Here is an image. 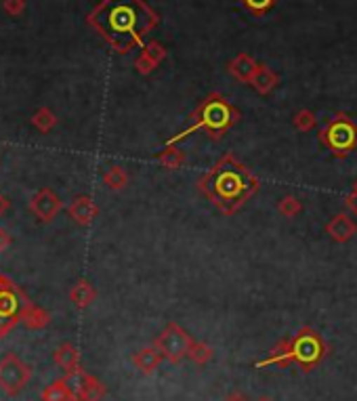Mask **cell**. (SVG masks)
Segmentation results:
<instances>
[{
  "instance_id": "cell-9",
  "label": "cell",
  "mask_w": 357,
  "mask_h": 401,
  "mask_svg": "<svg viewBox=\"0 0 357 401\" xmlns=\"http://www.w3.org/2000/svg\"><path fill=\"white\" fill-rule=\"evenodd\" d=\"M63 383H65L67 391L72 393L74 401H101L105 395V385L99 379L84 372L82 368L67 372L63 376Z\"/></svg>"
},
{
  "instance_id": "cell-5",
  "label": "cell",
  "mask_w": 357,
  "mask_h": 401,
  "mask_svg": "<svg viewBox=\"0 0 357 401\" xmlns=\"http://www.w3.org/2000/svg\"><path fill=\"white\" fill-rule=\"evenodd\" d=\"M320 141L337 158H347L357 149V124L347 114L341 111L320 130Z\"/></svg>"
},
{
  "instance_id": "cell-13",
  "label": "cell",
  "mask_w": 357,
  "mask_h": 401,
  "mask_svg": "<svg viewBox=\"0 0 357 401\" xmlns=\"http://www.w3.org/2000/svg\"><path fill=\"white\" fill-rule=\"evenodd\" d=\"M257 69H259V63H257L248 53H240V55H236V57L227 63V72H229L236 80L246 82V84H250V80H252V76L257 74Z\"/></svg>"
},
{
  "instance_id": "cell-27",
  "label": "cell",
  "mask_w": 357,
  "mask_h": 401,
  "mask_svg": "<svg viewBox=\"0 0 357 401\" xmlns=\"http://www.w3.org/2000/svg\"><path fill=\"white\" fill-rule=\"evenodd\" d=\"M278 210H280L282 217L292 219V217H297V215L303 210V204H301L295 196H286V198H282V200L278 202Z\"/></svg>"
},
{
  "instance_id": "cell-24",
  "label": "cell",
  "mask_w": 357,
  "mask_h": 401,
  "mask_svg": "<svg viewBox=\"0 0 357 401\" xmlns=\"http://www.w3.org/2000/svg\"><path fill=\"white\" fill-rule=\"evenodd\" d=\"M40 400L42 401H74L72 400V393L67 391V387H65V383H63V379H59V381L50 383V385L42 391Z\"/></svg>"
},
{
  "instance_id": "cell-6",
  "label": "cell",
  "mask_w": 357,
  "mask_h": 401,
  "mask_svg": "<svg viewBox=\"0 0 357 401\" xmlns=\"http://www.w3.org/2000/svg\"><path fill=\"white\" fill-rule=\"evenodd\" d=\"M326 353H328V347H326L324 339L311 328H303V330H299L297 337L290 339L292 364H299L305 372L316 368L326 358Z\"/></svg>"
},
{
  "instance_id": "cell-8",
  "label": "cell",
  "mask_w": 357,
  "mask_h": 401,
  "mask_svg": "<svg viewBox=\"0 0 357 401\" xmlns=\"http://www.w3.org/2000/svg\"><path fill=\"white\" fill-rule=\"evenodd\" d=\"M29 379H32V368L23 364L15 353H6L0 360V389L6 395L11 397L19 395L29 383Z\"/></svg>"
},
{
  "instance_id": "cell-4",
  "label": "cell",
  "mask_w": 357,
  "mask_h": 401,
  "mask_svg": "<svg viewBox=\"0 0 357 401\" xmlns=\"http://www.w3.org/2000/svg\"><path fill=\"white\" fill-rule=\"evenodd\" d=\"M32 301L23 294V290L11 282V278L0 273V339H4L17 324Z\"/></svg>"
},
{
  "instance_id": "cell-18",
  "label": "cell",
  "mask_w": 357,
  "mask_h": 401,
  "mask_svg": "<svg viewBox=\"0 0 357 401\" xmlns=\"http://www.w3.org/2000/svg\"><path fill=\"white\" fill-rule=\"evenodd\" d=\"M21 324H23L27 330H42V328H46V326L50 324V313L32 303V305L25 309V313H23V318H21Z\"/></svg>"
},
{
  "instance_id": "cell-7",
  "label": "cell",
  "mask_w": 357,
  "mask_h": 401,
  "mask_svg": "<svg viewBox=\"0 0 357 401\" xmlns=\"http://www.w3.org/2000/svg\"><path fill=\"white\" fill-rule=\"evenodd\" d=\"M194 339L175 322L166 324V328L158 334V339L154 341V347L162 353V358L170 364H181L189 349H191Z\"/></svg>"
},
{
  "instance_id": "cell-36",
  "label": "cell",
  "mask_w": 357,
  "mask_h": 401,
  "mask_svg": "<svg viewBox=\"0 0 357 401\" xmlns=\"http://www.w3.org/2000/svg\"><path fill=\"white\" fill-rule=\"evenodd\" d=\"M261 401H269V400H267V397H263V400H261Z\"/></svg>"
},
{
  "instance_id": "cell-25",
  "label": "cell",
  "mask_w": 357,
  "mask_h": 401,
  "mask_svg": "<svg viewBox=\"0 0 357 401\" xmlns=\"http://www.w3.org/2000/svg\"><path fill=\"white\" fill-rule=\"evenodd\" d=\"M292 124H295L297 130H301V132H309V130L316 128L318 118H316V114H314L311 109H299V111L295 114V118H292Z\"/></svg>"
},
{
  "instance_id": "cell-28",
  "label": "cell",
  "mask_w": 357,
  "mask_h": 401,
  "mask_svg": "<svg viewBox=\"0 0 357 401\" xmlns=\"http://www.w3.org/2000/svg\"><path fill=\"white\" fill-rule=\"evenodd\" d=\"M240 2L252 15H265L278 4V0H240Z\"/></svg>"
},
{
  "instance_id": "cell-23",
  "label": "cell",
  "mask_w": 357,
  "mask_h": 401,
  "mask_svg": "<svg viewBox=\"0 0 357 401\" xmlns=\"http://www.w3.org/2000/svg\"><path fill=\"white\" fill-rule=\"evenodd\" d=\"M187 358H189L196 366H204V364H208V362L215 358V351H213L210 345L200 343V341H194V343H191V349H189V353H187Z\"/></svg>"
},
{
  "instance_id": "cell-31",
  "label": "cell",
  "mask_w": 357,
  "mask_h": 401,
  "mask_svg": "<svg viewBox=\"0 0 357 401\" xmlns=\"http://www.w3.org/2000/svg\"><path fill=\"white\" fill-rule=\"evenodd\" d=\"M11 242H13V240H11V233L0 227V252H4V250L11 246Z\"/></svg>"
},
{
  "instance_id": "cell-22",
  "label": "cell",
  "mask_w": 357,
  "mask_h": 401,
  "mask_svg": "<svg viewBox=\"0 0 357 401\" xmlns=\"http://www.w3.org/2000/svg\"><path fill=\"white\" fill-rule=\"evenodd\" d=\"M103 183H105L109 189L120 191V189L126 187V183H128V175H126V170H124L122 166H109V168L103 172Z\"/></svg>"
},
{
  "instance_id": "cell-35",
  "label": "cell",
  "mask_w": 357,
  "mask_h": 401,
  "mask_svg": "<svg viewBox=\"0 0 357 401\" xmlns=\"http://www.w3.org/2000/svg\"><path fill=\"white\" fill-rule=\"evenodd\" d=\"M353 191H357V181H356V185H353Z\"/></svg>"
},
{
  "instance_id": "cell-34",
  "label": "cell",
  "mask_w": 357,
  "mask_h": 401,
  "mask_svg": "<svg viewBox=\"0 0 357 401\" xmlns=\"http://www.w3.org/2000/svg\"><path fill=\"white\" fill-rule=\"evenodd\" d=\"M6 208H8V200H6V198H4V196L0 193V217H2L4 212H6Z\"/></svg>"
},
{
  "instance_id": "cell-32",
  "label": "cell",
  "mask_w": 357,
  "mask_h": 401,
  "mask_svg": "<svg viewBox=\"0 0 357 401\" xmlns=\"http://www.w3.org/2000/svg\"><path fill=\"white\" fill-rule=\"evenodd\" d=\"M345 206H347V208L357 217V191H351V193L345 198Z\"/></svg>"
},
{
  "instance_id": "cell-26",
  "label": "cell",
  "mask_w": 357,
  "mask_h": 401,
  "mask_svg": "<svg viewBox=\"0 0 357 401\" xmlns=\"http://www.w3.org/2000/svg\"><path fill=\"white\" fill-rule=\"evenodd\" d=\"M141 53L147 55L156 65H160V63L166 59V55H168V50H166L158 40H149L147 44H143V46H141Z\"/></svg>"
},
{
  "instance_id": "cell-3",
  "label": "cell",
  "mask_w": 357,
  "mask_h": 401,
  "mask_svg": "<svg viewBox=\"0 0 357 401\" xmlns=\"http://www.w3.org/2000/svg\"><path fill=\"white\" fill-rule=\"evenodd\" d=\"M240 120V111L238 107L227 101L221 93H208L200 105L191 111L189 116V124L175 137H170L166 141V145H175L177 141L198 132V130H204L213 141L221 139L231 126H236Z\"/></svg>"
},
{
  "instance_id": "cell-16",
  "label": "cell",
  "mask_w": 357,
  "mask_h": 401,
  "mask_svg": "<svg viewBox=\"0 0 357 401\" xmlns=\"http://www.w3.org/2000/svg\"><path fill=\"white\" fill-rule=\"evenodd\" d=\"M95 299H97V290H95V286H93L90 282H86V280H78V282L72 286V290H69V301H72L74 307H78V309H86L90 303H95Z\"/></svg>"
},
{
  "instance_id": "cell-14",
  "label": "cell",
  "mask_w": 357,
  "mask_h": 401,
  "mask_svg": "<svg viewBox=\"0 0 357 401\" xmlns=\"http://www.w3.org/2000/svg\"><path fill=\"white\" fill-rule=\"evenodd\" d=\"M278 84H280L278 72H274V69H271L269 65H265V63H259V69H257V74L252 76L250 86H252L259 95H269Z\"/></svg>"
},
{
  "instance_id": "cell-17",
  "label": "cell",
  "mask_w": 357,
  "mask_h": 401,
  "mask_svg": "<svg viewBox=\"0 0 357 401\" xmlns=\"http://www.w3.org/2000/svg\"><path fill=\"white\" fill-rule=\"evenodd\" d=\"M53 360L61 370H65V374L80 368V353L72 343H63L61 347H57V351L53 353Z\"/></svg>"
},
{
  "instance_id": "cell-20",
  "label": "cell",
  "mask_w": 357,
  "mask_h": 401,
  "mask_svg": "<svg viewBox=\"0 0 357 401\" xmlns=\"http://www.w3.org/2000/svg\"><path fill=\"white\" fill-rule=\"evenodd\" d=\"M292 364V358H290V339L282 341L263 362L257 364V368H267V366H288Z\"/></svg>"
},
{
  "instance_id": "cell-12",
  "label": "cell",
  "mask_w": 357,
  "mask_h": 401,
  "mask_svg": "<svg viewBox=\"0 0 357 401\" xmlns=\"http://www.w3.org/2000/svg\"><path fill=\"white\" fill-rule=\"evenodd\" d=\"M67 212H69V217H72L78 225L86 227V225H90L93 219L99 215V208H97V204H95L88 196H78V198L72 200Z\"/></svg>"
},
{
  "instance_id": "cell-2",
  "label": "cell",
  "mask_w": 357,
  "mask_h": 401,
  "mask_svg": "<svg viewBox=\"0 0 357 401\" xmlns=\"http://www.w3.org/2000/svg\"><path fill=\"white\" fill-rule=\"evenodd\" d=\"M261 183L257 175L234 154H225L200 181L198 189L223 215H236L257 191Z\"/></svg>"
},
{
  "instance_id": "cell-29",
  "label": "cell",
  "mask_w": 357,
  "mask_h": 401,
  "mask_svg": "<svg viewBox=\"0 0 357 401\" xmlns=\"http://www.w3.org/2000/svg\"><path fill=\"white\" fill-rule=\"evenodd\" d=\"M156 67H158V65H156L147 55H143V53H139V57L135 59V69H137L139 74H143V76H149Z\"/></svg>"
},
{
  "instance_id": "cell-19",
  "label": "cell",
  "mask_w": 357,
  "mask_h": 401,
  "mask_svg": "<svg viewBox=\"0 0 357 401\" xmlns=\"http://www.w3.org/2000/svg\"><path fill=\"white\" fill-rule=\"evenodd\" d=\"M156 160H158L164 168H168V170H177V168H181V166L185 164L187 154H185L181 147L166 145L162 151H158V154H156Z\"/></svg>"
},
{
  "instance_id": "cell-33",
  "label": "cell",
  "mask_w": 357,
  "mask_h": 401,
  "mask_svg": "<svg viewBox=\"0 0 357 401\" xmlns=\"http://www.w3.org/2000/svg\"><path fill=\"white\" fill-rule=\"evenodd\" d=\"M223 401H250L246 395H242V393H231V395H227Z\"/></svg>"
},
{
  "instance_id": "cell-15",
  "label": "cell",
  "mask_w": 357,
  "mask_h": 401,
  "mask_svg": "<svg viewBox=\"0 0 357 401\" xmlns=\"http://www.w3.org/2000/svg\"><path fill=\"white\" fill-rule=\"evenodd\" d=\"M164 362V358H162V353L151 345V347H145V349H141V351H137L135 355H133V364L137 366V370H141L143 374H151L154 370H158L160 368V364Z\"/></svg>"
},
{
  "instance_id": "cell-1",
  "label": "cell",
  "mask_w": 357,
  "mask_h": 401,
  "mask_svg": "<svg viewBox=\"0 0 357 401\" xmlns=\"http://www.w3.org/2000/svg\"><path fill=\"white\" fill-rule=\"evenodd\" d=\"M88 25L120 55L143 46L160 15L145 0H101L86 17Z\"/></svg>"
},
{
  "instance_id": "cell-10",
  "label": "cell",
  "mask_w": 357,
  "mask_h": 401,
  "mask_svg": "<svg viewBox=\"0 0 357 401\" xmlns=\"http://www.w3.org/2000/svg\"><path fill=\"white\" fill-rule=\"evenodd\" d=\"M63 204L59 200V196L48 189V187H42L38 189L32 198H29V210L42 221V223H50L59 212H61Z\"/></svg>"
},
{
  "instance_id": "cell-30",
  "label": "cell",
  "mask_w": 357,
  "mask_h": 401,
  "mask_svg": "<svg viewBox=\"0 0 357 401\" xmlns=\"http://www.w3.org/2000/svg\"><path fill=\"white\" fill-rule=\"evenodd\" d=\"M2 8H4L6 15L17 17V15H21V13L25 11V0H4V2H2Z\"/></svg>"
},
{
  "instance_id": "cell-21",
  "label": "cell",
  "mask_w": 357,
  "mask_h": 401,
  "mask_svg": "<svg viewBox=\"0 0 357 401\" xmlns=\"http://www.w3.org/2000/svg\"><path fill=\"white\" fill-rule=\"evenodd\" d=\"M32 124H34V128L36 130H40V132H50L55 126H57V116L48 109V107H40V109H36V114L32 116Z\"/></svg>"
},
{
  "instance_id": "cell-11",
  "label": "cell",
  "mask_w": 357,
  "mask_h": 401,
  "mask_svg": "<svg viewBox=\"0 0 357 401\" xmlns=\"http://www.w3.org/2000/svg\"><path fill=\"white\" fill-rule=\"evenodd\" d=\"M326 233H328L335 242L345 244V242L353 240V236L357 233V223L349 217V215L339 212V215H335V217L328 221V225H326Z\"/></svg>"
}]
</instances>
